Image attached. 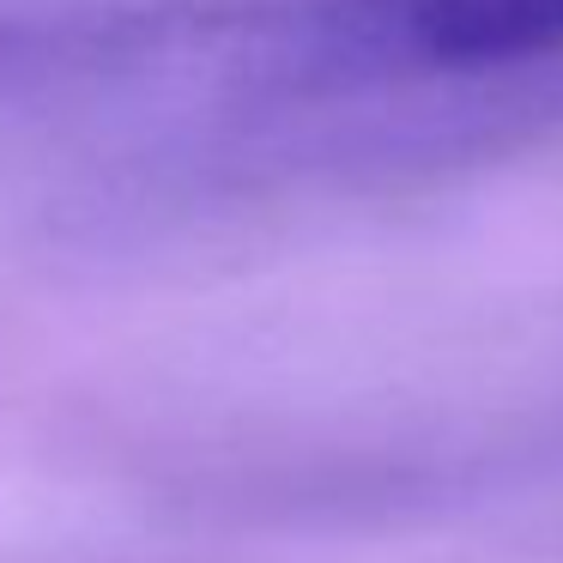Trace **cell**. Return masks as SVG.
<instances>
[{
    "label": "cell",
    "mask_w": 563,
    "mask_h": 563,
    "mask_svg": "<svg viewBox=\"0 0 563 563\" xmlns=\"http://www.w3.org/2000/svg\"><path fill=\"white\" fill-rule=\"evenodd\" d=\"M369 25L388 62L424 74H515L563 55V0H382Z\"/></svg>",
    "instance_id": "cell-1"
},
{
    "label": "cell",
    "mask_w": 563,
    "mask_h": 563,
    "mask_svg": "<svg viewBox=\"0 0 563 563\" xmlns=\"http://www.w3.org/2000/svg\"><path fill=\"white\" fill-rule=\"evenodd\" d=\"M128 37H134V19H55V25L0 19V98L91 74V67H115L128 55Z\"/></svg>",
    "instance_id": "cell-2"
}]
</instances>
